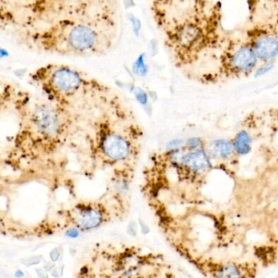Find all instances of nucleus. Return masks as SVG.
<instances>
[{
  "mask_svg": "<svg viewBox=\"0 0 278 278\" xmlns=\"http://www.w3.org/2000/svg\"><path fill=\"white\" fill-rule=\"evenodd\" d=\"M276 1H278V0H276Z\"/></svg>",
  "mask_w": 278,
  "mask_h": 278,
  "instance_id": "17",
  "label": "nucleus"
},
{
  "mask_svg": "<svg viewBox=\"0 0 278 278\" xmlns=\"http://www.w3.org/2000/svg\"><path fill=\"white\" fill-rule=\"evenodd\" d=\"M30 77L46 99L74 108L110 90L86 72L67 64H46L34 71Z\"/></svg>",
  "mask_w": 278,
  "mask_h": 278,
  "instance_id": "6",
  "label": "nucleus"
},
{
  "mask_svg": "<svg viewBox=\"0 0 278 278\" xmlns=\"http://www.w3.org/2000/svg\"><path fill=\"white\" fill-rule=\"evenodd\" d=\"M76 278H174L164 256L138 246L100 243Z\"/></svg>",
  "mask_w": 278,
  "mask_h": 278,
  "instance_id": "4",
  "label": "nucleus"
},
{
  "mask_svg": "<svg viewBox=\"0 0 278 278\" xmlns=\"http://www.w3.org/2000/svg\"><path fill=\"white\" fill-rule=\"evenodd\" d=\"M201 145V141L198 138H192L188 141V146L190 148H198Z\"/></svg>",
  "mask_w": 278,
  "mask_h": 278,
  "instance_id": "16",
  "label": "nucleus"
},
{
  "mask_svg": "<svg viewBox=\"0 0 278 278\" xmlns=\"http://www.w3.org/2000/svg\"><path fill=\"white\" fill-rule=\"evenodd\" d=\"M272 248L276 250V252L272 253V254L267 255V257H266V258H268L271 256V258L268 259V262H270V263H271L272 261H278V247L272 246Z\"/></svg>",
  "mask_w": 278,
  "mask_h": 278,
  "instance_id": "15",
  "label": "nucleus"
},
{
  "mask_svg": "<svg viewBox=\"0 0 278 278\" xmlns=\"http://www.w3.org/2000/svg\"><path fill=\"white\" fill-rule=\"evenodd\" d=\"M93 120L88 137L93 164L113 169L120 182L128 183L142 146L139 125L110 91L102 99V109Z\"/></svg>",
  "mask_w": 278,
  "mask_h": 278,
  "instance_id": "3",
  "label": "nucleus"
},
{
  "mask_svg": "<svg viewBox=\"0 0 278 278\" xmlns=\"http://www.w3.org/2000/svg\"><path fill=\"white\" fill-rule=\"evenodd\" d=\"M118 9L64 18L18 33L30 48L66 56H98L113 48L120 31Z\"/></svg>",
  "mask_w": 278,
  "mask_h": 278,
  "instance_id": "1",
  "label": "nucleus"
},
{
  "mask_svg": "<svg viewBox=\"0 0 278 278\" xmlns=\"http://www.w3.org/2000/svg\"><path fill=\"white\" fill-rule=\"evenodd\" d=\"M248 42L258 59L271 61L278 55V32L274 27L264 26L254 29Z\"/></svg>",
  "mask_w": 278,
  "mask_h": 278,
  "instance_id": "9",
  "label": "nucleus"
},
{
  "mask_svg": "<svg viewBox=\"0 0 278 278\" xmlns=\"http://www.w3.org/2000/svg\"><path fill=\"white\" fill-rule=\"evenodd\" d=\"M234 146L238 153L248 154L252 150V138L246 132H240L235 138Z\"/></svg>",
  "mask_w": 278,
  "mask_h": 278,
  "instance_id": "13",
  "label": "nucleus"
},
{
  "mask_svg": "<svg viewBox=\"0 0 278 278\" xmlns=\"http://www.w3.org/2000/svg\"><path fill=\"white\" fill-rule=\"evenodd\" d=\"M274 62L272 60L265 62L264 64L263 65H261L256 71V77H261V76L266 74L270 70H272V68H274Z\"/></svg>",
  "mask_w": 278,
  "mask_h": 278,
  "instance_id": "14",
  "label": "nucleus"
},
{
  "mask_svg": "<svg viewBox=\"0 0 278 278\" xmlns=\"http://www.w3.org/2000/svg\"><path fill=\"white\" fill-rule=\"evenodd\" d=\"M232 144L227 140L214 141L210 146V152L214 158L226 159L232 152Z\"/></svg>",
  "mask_w": 278,
  "mask_h": 278,
  "instance_id": "12",
  "label": "nucleus"
},
{
  "mask_svg": "<svg viewBox=\"0 0 278 278\" xmlns=\"http://www.w3.org/2000/svg\"><path fill=\"white\" fill-rule=\"evenodd\" d=\"M176 250L202 274L210 278H256L258 274V265L253 262L216 260L196 256L187 248Z\"/></svg>",
  "mask_w": 278,
  "mask_h": 278,
  "instance_id": "8",
  "label": "nucleus"
},
{
  "mask_svg": "<svg viewBox=\"0 0 278 278\" xmlns=\"http://www.w3.org/2000/svg\"><path fill=\"white\" fill-rule=\"evenodd\" d=\"M179 163L180 165L192 172L202 171L210 165L209 157L202 150L191 151L181 156Z\"/></svg>",
  "mask_w": 278,
  "mask_h": 278,
  "instance_id": "11",
  "label": "nucleus"
},
{
  "mask_svg": "<svg viewBox=\"0 0 278 278\" xmlns=\"http://www.w3.org/2000/svg\"><path fill=\"white\" fill-rule=\"evenodd\" d=\"M258 57L249 42L236 44L228 55V64L232 71L246 72L252 70L257 64Z\"/></svg>",
  "mask_w": 278,
  "mask_h": 278,
  "instance_id": "10",
  "label": "nucleus"
},
{
  "mask_svg": "<svg viewBox=\"0 0 278 278\" xmlns=\"http://www.w3.org/2000/svg\"><path fill=\"white\" fill-rule=\"evenodd\" d=\"M118 9V0H1V25L18 33L64 18Z\"/></svg>",
  "mask_w": 278,
  "mask_h": 278,
  "instance_id": "5",
  "label": "nucleus"
},
{
  "mask_svg": "<svg viewBox=\"0 0 278 278\" xmlns=\"http://www.w3.org/2000/svg\"><path fill=\"white\" fill-rule=\"evenodd\" d=\"M124 208L98 200L78 202L64 211H59L52 219L45 220L29 230L30 236L53 235L67 229L88 231L110 223L124 213Z\"/></svg>",
  "mask_w": 278,
  "mask_h": 278,
  "instance_id": "7",
  "label": "nucleus"
},
{
  "mask_svg": "<svg viewBox=\"0 0 278 278\" xmlns=\"http://www.w3.org/2000/svg\"><path fill=\"white\" fill-rule=\"evenodd\" d=\"M19 128L8 160L14 166L44 162L62 151L76 133V108L48 99L20 104Z\"/></svg>",
  "mask_w": 278,
  "mask_h": 278,
  "instance_id": "2",
  "label": "nucleus"
}]
</instances>
